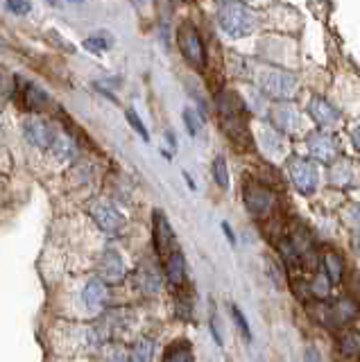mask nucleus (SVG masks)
<instances>
[{
    "instance_id": "18",
    "label": "nucleus",
    "mask_w": 360,
    "mask_h": 362,
    "mask_svg": "<svg viewBox=\"0 0 360 362\" xmlns=\"http://www.w3.org/2000/svg\"><path fill=\"white\" fill-rule=\"evenodd\" d=\"M48 150H50L54 156H57V158H62V161H66V158H71V156L75 154V143H73L66 134H59V132H57V136H54V141L50 143Z\"/></svg>"
},
{
    "instance_id": "15",
    "label": "nucleus",
    "mask_w": 360,
    "mask_h": 362,
    "mask_svg": "<svg viewBox=\"0 0 360 362\" xmlns=\"http://www.w3.org/2000/svg\"><path fill=\"white\" fill-rule=\"evenodd\" d=\"M154 358V339L141 337L127 351V362H152Z\"/></svg>"
},
{
    "instance_id": "34",
    "label": "nucleus",
    "mask_w": 360,
    "mask_h": 362,
    "mask_svg": "<svg viewBox=\"0 0 360 362\" xmlns=\"http://www.w3.org/2000/svg\"><path fill=\"white\" fill-rule=\"evenodd\" d=\"M71 3H84V0H71Z\"/></svg>"
},
{
    "instance_id": "22",
    "label": "nucleus",
    "mask_w": 360,
    "mask_h": 362,
    "mask_svg": "<svg viewBox=\"0 0 360 362\" xmlns=\"http://www.w3.org/2000/svg\"><path fill=\"white\" fill-rule=\"evenodd\" d=\"M213 179H216V184L220 188H229V170H227L224 156H218L216 161H213Z\"/></svg>"
},
{
    "instance_id": "4",
    "label": "nucleus",
    "mask_w": 360,
    "mask_h": 362,
    "mask_svg": "<svg viewBox=\"0 0 360 362\" xmlns=\"http://www.w3.org/2000/svg\"><path fill=\"white\" fill-rule=\"evenodd\" d=\"M288 173L295 188L303 192V195H310V192H315V188H318V181H320L318 168H315V163L308 161V158H299V156L290 158Z\"/></svg>"
},
{
    "instance_id": "14",
    "label": "nucleus",
    "mask_w": 360,
    "mask_h": 362,
    "mask_svg": "<svg viewBox=\"0 0 360 362\" xmlns=\"http://www.w3.org/2000/svg\"><path fill=\"white\" fill-rule=\"evenodd\" d=\"M21 100H23V107L30 111H41L43 107L48 105L50 98L43 88H39L37 84L32 82H23V90H21Z\"/></svg>"
},
{
    "instance_id": "21",
    "label": "nucleus",
    "mask_w": 360,
    "mask_h": 362,
    "mask_svg": "<svg viewBox=\"0 0 360 362\" xmlns=\"http://www.w3.org/2000/svg\"><path fill=\"white\" fill-rule=\"evenodd\" d=\"M111 43H114V39H109L107 32H100V34H91V37L84 41V48L93 54H103Z\"/></svg>"
},
{
    "instance_id": "13",
    "label": "nucleus",
    "mask_w": 360,
    "mask_h": 362,
    "mask_svg": "<svg viewBox=\"0 0 360 362\" xmlns=\"http://www.w3.org/2000/svg\"><path fill=\"white\" fill-rule=\"evenodd\" d=\"M166 276L173 286H182L186 281V258L179 249L166 256Z\"/></svg>"
},
{
    "instance_id": "10",
    "label": "nucleus",
    "mask_w": 360,
    "mask_h": 362,
    "mask_svg": "<svg viewBox=\"0 0 360 362\" xmlns=\"http://www.w3.org/2000/svg\"><path fill=\"white\" fill-rule=\"evenodd\" d=\"M308 113H310V118L324 129H329L335 122H340V111H337L333 105H329V100H324V98H313L308 102Z\"/></svg>"
},
{
    "instance_id": "7",
    "label": "nucleus",
    "mask_w": 360,
    "mask_h": 362,
    "mask_svg": "<svg viewBox=\"0 0 360 362\" xmlns=\"http://www.w3.org/2000/svg\"><path fill=\"white\" fill-rule=\"evenodd\" d=\"M243 199L247 204V211H250L252 215H256V218L265 215L274 204L272 192H269L267 188H263V186H258V184H247L245 190H243Z\"/></svg>"
},
{
    "instance_id": "33",
    "label": "nucleus",
    "mask_w": 360,
    "mask_h": 362,
    "mask_svg": "<svg viewBox=\"0 0 360 362\" xmlns=\"http://www.w3.org/2000/svg\"><path fill=\"white\" fill-rule=\"evenodd\" d=\"M306 362H322V358H320V354L315 349H308L306 351Z\"/></svg>"
},
{
    "instance_id": "24",
    "label": "nucleus",
    "mask_w": 360,
    "mask_h": 362,
    "mask_svg": "<svg viewBox=\"0 0 360 362\" xmlns=\"http://www.w3.org/2000/svg\"><path fill=\"white\" fill-rule=\"evenodd\" d=\"M182 118H184V124H186V129H188V134L190 136H197L199 134V129H202V116L195 111V109H184V113H182Z\"/></svg>"
},
{
    "instance_id": "9",
    "label": "nucleus",
    "mask_w": 360,
    "mask_h": 362,
    "mask_svg": "<svg viewBox=\"0 0 360 362\" xmlns=\"http://www.w3.org/2000/svg\"><path fill=\"white\" fill-rule=\"evenodd\" d=\"M308 150H310V156L318 158V161L333 163V158L337 156V143L329 134H313L308 136Z\"/></svg>"
},
{
    "instance_id": "32",
    "label": "nucleus",
    "mask_w": 360,
    "mask_h": 362,
    "mask_svg": "<svg viewBox=\"0 0 360 362\" xmlns=\"http://www.w3.org/2000/svg\"><path fill=\"white\" fill-rule=\"evenodd\" d=\"M211 331H213V337H216V342L222 346V337H220V333H218V322H216V317L211 320Z\"/></svg>"
},
{
    "instance_id": "26",
    "label": "nucleus",
    "mask_w": 360,
    "mask_h": 362,
    "mask_svg": "<svg viewBox=\"0 0 360 362\" xmlns=\"http://www.w3.org/2000/svg\"><path fill=\"white\" fill-rule=\"evenodd\" d=\"M105 358L107 362H127V349L120 344H109L105 349Z\"/></svg>"
},
{
    "instance_id": "35",
    "label": "nucleus",
    "mask_w": 360,
    "mask_h": 362,
    "mask_svg": "<svg viewBox=\"0 0 360 362\" xmlns=\"http://www.w3.org/2000/svg\"><path fill=\"white\" fill-rule=\"evenodd\" d=\"M134 3H137V5H139V3H143V0H134Z\"/></svg>"
},
{
    "instance_id": "3",
    "label": "nucleus",
    "mask_w": 360,
    "mask_h": 362,
    "mask_svg": "<svg viewBox=\"0 0 360 362\" xmlns=\"http://www.w3.org/2000/svg\"><path fill=\"white\" fill-rule=\"evenodd\" d=\"M88 213H91V218L95 220V224L100 226V229L109 235H118L127 224L125 215H122L114 204L103 202V199H95V202L88 204Z\"/></svg>"
},
{
    "instance_id": "25",
    "label": "nucleus",
    "mask_w": 360,
    "mask_h": 362,
    "mask_svg": "<svg viewBox=\"0 0 360 362\" xmlns=\"http://www.w3.org/2000/svg\"><path fill=\"white\" fill-rule=\"evenodd\" d=\"M310 292L315 294V297H329V292H331V281L326 279V276H315L313 283H310Z\"/></svg>"
},
{
    "instance_id": "23",
    "label": "nucleus",
    "mask_w": 360,
    "mask_h": 362,
    "mask_svg": "<svg viewBox=\"0 0 360 362\" xmlns=\"http://www.w3.org/2000/svg\"><path fill=\"white\" fill-rule=\"evenodd\" d=\"M125 118H127V122H129V127H132L134 132H137L145 143H150V132H148V127L143 124V120L139 118V113L134 111V109H127V111H125Z\"/></svg>"
},
{
    "instance_id": "5",
    "label": "nucleus",
    "mask_w": 360,
    "mask_h": 362,
    "mask_svg": "<svg viewBox=\"0 0 360 362\" xmlns=\"http://www.w3.org/2000/svg\"><path fill=\"white\" fill-rule=\"evenodd\" d=\"M261 88L269 98L288 100L295 95V90H297V77L284 71H269L261 79Z\"/></svg>"
},
{
    "instance_id": "27",
    "label": "nucleus",
    "mask_w": 360,
    "mask_h": 362,
    "mask_svg": "<svg viewBox=\"0 0 360 362\" xmlns=\"http://www.w3.org/2000/svg\"><path fill=\"white\" fill-rule=\"evenodd\" d=\"M7 9L16 16H28L32 11V0H5Z\"/></svg>"
},
{
    "instance_id": "1",
    "label": "nucleus",
    "mask_w": 360,
    "mask_h": 362,
    "mask_svg": "<svg viewBox=\"0 0 360 362\" xmlns=\"http://www.w3.org/2000/svg\"><path fill=\"white\" fill-rule=\"evenodd\" d=\"M218 23L229 37L243 39V37H250L256 30V14L250 7L238 3V0H227V3H222V7L218 9Z\"/></svg>"
},
{
    "instance_id": "11",
    "label": "nucleus",
    "mask_w": 360,
    "mask_h": 362,
    "mask_svg": "<svg viewBox=\"0 0 360 362\" xmlns=\"http://www.w3.org/2000/svg\"><path fill=\"white\" fill-rule=\"evenodd\" d=\"M173 240H175V235H173L170 224H168V218L161 211H156L154 213V247H156V254L168 256L170 252H175Z\"/></svg>"
},
{
    "instance_id": "30",
    "label": "nucleus",
    "mask_w": 360,
    "mask_h": 362,
    "mask_svg": "<svg viewBox=\"0 0 360 362\" xmlns=\"http://www.w3.org/2000/svg\"><path fill=\"white\" fill-rule=\"evenodd\" d=\"M48 37H50V41H52V43H57L59 48H64V50H69V52H73V50H75V45L66 41L57 30H50V32H48Z\"/></svg>"
},
{
    "instance_id": "20",
    "label": "nucleus",
    "mask_w": 360,
    "mask_h": 362,
    "mask_svg": "<svg viewBox=\"0 0 360 362\" xmlns=\"http://www.w3.org/2000/svg\"><path fill=\"white\" fill-rule=\"evenodd\" d=\"M324 267H326V279H329L331 283H337L342 279V269H344V263H342V258L329 252L324 256Z\"/></svg>"
},
{
    "instance_id": "17",
    "label": "nucleus",
    "mask_w": 360,
    "mask_h": 362,
    "mask_svg": "<svg viewBox=\"0 0 360 362\" xmlns=\"http://www.w3.org/2000/svg\"><path fill=\"white\" fill-rule=\"evenodd\" d=\"M272 120L277 122V127L279 129H286V132H290V129H295L297 124H299V118H297V111L292 109V107H277L274 111H272Z\"/></svg>"
},
{
    "instance_id": "28",
    "label": "nucleus",
    "mask_w": 360,
    "mask_h": 362,
    "mask_svg": "<svg viewBox=\"0 0 360 362\" xmlns=\"http://www.w3.org/2000/svg\"><path fill=\"white\" fill-rule=\"evenodd\" d=\"M231 315H233V322H236V326H238V328H240V333L245 335V339H252V333H250V324H247L245 315H243V310L238 308V305H231Z\"/></svg>"
},
{
    "instance_id": "6",
    "label": "nucleus",
    "mask_w": 360,
    "mask_h": 362,
    "mask_svg": "<svg viewBox=\"0 0 360 362\" xmlns=\"http://www.w3.org/2000/svg\"><path fill=\"white\" fill-rule=\"evenodd\" d=\"M98 276L103 283H111V286H118L125 279V263H122L116 249H105L103 252L98 260Z\"/></svg>"
},
{
    "instance_id": "19",
    "label": "nucleus",
    "mask_w": 360,
    "mask_h": 362,
    "mask_svg": "<svg viewBox=\"0 0 360 362\" xmlns=\"http://www.w3.org/2000/svg\"><path fill=\"white\" fill-rule=\"evenodd\" d=\"M163 362H193V351L188 342H175L166 351Z\"/></svg>"
},
{
    "instance_id": "31",
    "label": "nucleus",
    "mask_w": 360,
    "mask_h": 362,
    "mask_svg": "<svg viewBox=\"0 0 360 362\" xmlns=\"http://www.w3.org/2000/svg\"><path fill=\"white\" fill-rule=\"evenodd\" d=\"M222 231H224V235H227V240H229V245H236V235H233V231H231V226H229L227 222H222Z\"/></svg>"
},
{
    "instance_id": "8",
    "label": "nucleus",
    "mask_w": 360,
    "mask_h": 362,
    "mask_svg": "<svg viewBox=\"0 0 360 362\" xmlns=\"http://www.w3.org/2000/svg\"><path fill=\"white\" fill-rule=\"evenodd\" d=\"M23 134L32 145L41 147V150H48L50 143L54 141V136H57L52 124L46 122L43 118H28L23 122Z\"/></svg>"
},
{
    "instance_id": "29",
    "label": "nucleus",
    "mask_w": 360,
    "mask_h": 362,
    "mask_svg": "<svg viewBox=\"0 0 360 362\" xmlns=\"http://www.w3.org/2000/svg\"><path fill=\"white\" fill-rule=\"evenodd\" d=\"M340 346H342V354L344 356H356L358 354V335L356 333H347L342 337Z\"/></svg>"
},
{
    "instance_id": "2",
    "label": "nucleus",
    "mask_w": 360,
    "mask_h": 362,
    "mask_svg": "<svg viewBox=\"0 0 360 362\" xmlns=\"http://www.w3.org/2000/svg\"><path fill=\"white\" fill-rule=\"evenodd\" d=\"M177 41H179V50H182L184 59L202 71L207 64V57H204V43L199 39V32L193 23H182L179 25V32H177Z\"/></svg>"
},
{
    "instance_id": "16",
    "label": "nucleus",
    "mask_w": 360,
    "mask_h": 362,
    "mask_svg": "<svg viewBox=\"0 0 360 362\" xmlns=\"http://www.w3.org/2000/svg\"><path fill=\"white\" fill-rule=\"evenodd\" d=\"M137 283H139V288L148 294L159 292V288H161V279L156 276V272L152 267H145V265H141L137 272Z\"/></svg>"
},
{
    "instance_id": "12",
    "label": "nucleus",
    "mask_w": 360,
    "mask_h": 362,
    "mask_svg": "<svg viewBox=\"0 0 360 362\" xmlns=\"http://www.w3.org/2000/svg\"><path fill=\"white\" fill-rule=\"evenodd\" d=\"M82 299H84V305H86L88 310L100 313L107 305V288H105V283L100 281V279H91L84 286Z\"/></svg>"
}]
</instances>
